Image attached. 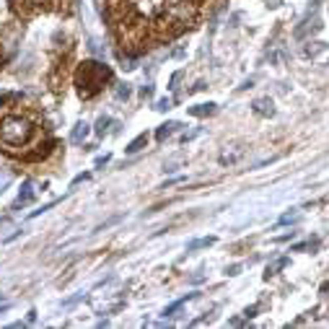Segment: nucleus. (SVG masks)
Instances as JSON below:
<instances>
[{
    "mask_svg": "<svg viewBox=\"0 0 329 329\" xmlns=\"http://www.w3.org/2000/svg\"><path fill=\"white\" fill-rule=\"evenodd\" d=\"M215 111H218V104H197L189 109V114L192 117H213Z\"/></svg>",
    "mask_w": 329,
    "mask_h": 329,
    "instance_id": "8",
    "label": "nucleus"
},
{
    "mask_svg": "<svg viewBox=\"0 0 329 329\" xmlns=\"http://www.w3.org/2000/svg\"><path fill=\"white\" fill-rule=\"evenodd\" d=\"M195 298H197V293H187L184 298H179V301H174L171 306H166V309H164V316H176V311L181 309V306H184L187 301H195Z\"/></svg>",
    "mask_w": 329,
    "mask_h": 329,
    "instance_id": "9",
    "label": "nucleus"
},
{
    "mask_svg": "<svg viewBox=\"0 0 329 329\" xmlns=\"http://www.w3.org/2000/svg\"><path fill=\"white\" fill-rule=\"evenodd\" d=\"M244 148H241V145H231V148H223L220 151V156H218V164L220 166H236V164H239L241 161V158H244Z\"/></svg>",
    "mask_w": 329,
    "mask_h": 329,
    "instance_id": "3",
    "label": "nucleus"
},
{
    "mask_svg": "<svg viewBox=\"0 0 329 329\" xmlns=\"http://www.w3.org/2000/svg\"><path fill=\"white\" fill-rule=\"evenodd\" d=\"M111 73L107 65H99V62H83L81 70H78V94H81L83 99H91L94 94H99L101 86H104V81H109Z\"/></svg>",
    "mask_w": 329,
    "mask_h": 329,
    "instance_id": "2",
    "label": "nucleus"
},
{
    "mask_svg": "<svg viewBox=\"0 0 329 329\" xmlns=\"http://www.w3.org/2000/svg\"><path fill=\"white\" fill-rule=\"evenodd\" d=\"M179 127H181L179 122H166V124H161V127L156 130V140H161V143H164L166 138H171V135H174Z\"/></svg>",
    "mask_w": 329,
    "mask_h": 329,
    "instance_id": "7",
    "label": "nucleus"
},
{
    "mask_svg": "<svg viewBox=\"0 0 329 329\" xmlns=\"http://www.w3.org/2000/svg\"><path fill=\"white\" fill-rule=\"evenodd\" d=\"M252 109H254V114H259V117H272V114H275V107H272V101L267 96L265 99H254Z\"/></svg>",
    "mask_w": 329,
    "mask_h": 329,
    "instance_id": "5",
    "label": "nucleus"
},
{
    "mask_svg": "<svg viewBox=\"0 0 329 329\" xmlns=\"http://www.w3.org/2000/svg\"><path fill=\"white\" fill-rule=\"evenodd\" d=\"M114 99H117V101L130 99V86H127V83H124V86H117V91H114Z\"/></svg>",
    "mask_w": 329,
    "mask_h": 329,
    "instance_id": "17",
    "label": "nucleus"
},
{
    "mask_svg": "<svg viewBox=\"0 0 329 329\" xmlns=\"http://www.w3.org/2000/svg\"><path fill=\"white\" fill-rule=\"evenodd\" d=\"M145 145H148V135H138V138H135L130 145H127V148H124V151H127V153H138V151H143L145 148Z\"/></svg>",
    "mask_w": 329,
    "mask_h": 329,
    "instance_id": "12",
    "label": "nucleus"
},
{
    "mask_svg": "<svg viewBox=\"0 0 329 329\" xmlns=\"http://www.w3.org/2000/svg\"><path fill=\"white\" fill-rule=\"evenodd\" d=\"M254 314H257V306H252V309H246V311H244V316H246V319H252Z\"/></svg>",
    "mask_w": 329,
    "mask_h": 329,
    "instance_id": "27",
    "label": "nucleus"
},
{
    "mask_svg": "<svg viewBox=\"0 0 329 329\" xmlns=\"http://www.w3.org/2000/svg\"><path fill=\"white\" fill-rule=\"evenodd\" d=\"M104 164H109V156H99L96 158V166H104Z\"/></svg>",
    "mask_w": 329,
    "mask_h": 329,
    "instance_id": "25",
    "label": "nucleus"
},
{
    "mask_svg": "<svg viewBox=\"0 0 329 329\" xmlns=\"http://www.w3.org/2000/svg\"><path fill=\"white\" fill-rule=\"evenodd\" d=\"M10 309V303H3V306H0V314H3V311H8Z\"/></svg>",
    "mask_w": 329,
    "mask_h": 329,
    "instance_id": "28",
    "label": "nucleus"
},
{
    "mask_svg": "<svg viewBox=\"0 0 329 329\" xmlns=\"http://www.w3.org/2000/svg\"><path fill=\"white\" fill-rule=\"evenodd\" d=\"M176 166H179V161H168V164H164V171L171 174V171H176Z\"/></svg>",
    "mask_w": 329,
    "mask_h": 329,
    "instance_id": "20",
    "label": "nucleus"
},
{
    "mask_svg": "<svg viewBox=\"0 0 329 329\" xmlns=\"http://www.w3.org/2000/svg\"><path fill=\"white\" fill-rule=\"evenodd\" d=\"M197 135H200V130H192V132H187V135H181V140H192V138H197Z\"/></svg>",
    "mask_w": 329,
    "mask_h": 329,
    "instance_id": "23",
    "label": "nucleus"
},
{
    "mask_svg": "<svg viewBox=\"0 0 329 329\" xmlns=\"http://www.w3.org/2000/svg\"><path fill=\"white\" fill-rule=\"evenodd\" d=\"M316 31H322V18H319V16L306 18V21H303V26L296 29V39H306L309 34H316Z\"/></svg>",
    "mask_w": 329,
    "mask_h": 329,
    "instance_id": "4",
    "label": "nucleus"
},
{
    "mask_svg": "<svg viewBox=\"0 0 329 329\" xmlns=\"http://www.w3.org/2000/svg\"><path fill=\"white\" fill-rule=\"evenodd\" d=\"M311 44H314V47H306V55H309V57H314V55H319V52L327 50L324 42H311Z\"/></svg>",
    "mask_w": 329,
    "mask_h": 329,
    "instance_id": "16",
    "label": "nucleus"
},
{
    "mask_svg": "<svg viewBox=\"0 0 329 329\" xmlns=\"http://www.w3.org/2000/svg\"><path fill=\"white\" fill-rule=\"evenodd\" d=\"M285 265H288V259H285V257H280V259H277V262H272V265L267 267V272H265V277H272V275H275V272H277V270H282V267H285Z\"/></svg>",
    "mask_w": 329,
    "mask_h": 329,
    "instance_id": "14",
    "label": "nucleus"
},
{
    "mask_svg": "<svg viewBox=\"0 0 329 329\" xmlns=\"http://www.w3.org/2000/svg\"><path fill=\"white\" fill-rule=\"evenodd\" d=\"M215 244V236H205V239H195L187 244V252H197V249H208Z\"/></svg>",
    "mask_w": 329,
    "mask_h": 329,
    "instance_id": "11",
    "label": "nucleus"
},
{
    "mask_svg": "<svg viewBox=\"0 0 329 329\" xmlns=\"http://www.w3.org/2000/svg\"><path fill=\"white\" fill-rule=\"evenodd\" d=\"M156 109H158V111L171 109V99H158V101H156Z\"/></svg>",
    "mask_w": 329,
    "mask_h": 329,
    "instance_id": "19",
    "label": "nucleus"
},
{
    "mask_svg": "<svg viewBox=\"0 0 329 329\" xmlns=\"http://www.w3.org/2000/svg\"><path fill=\"white\" fill-rule=\"evenodd\" d=\"M225 272H228V275H239V272H241V267H239V265H233V267H228Z\"/></svg>",
    "mask_w": 329,
    "mask_h": 329,
    "instance_id": "26",
    "label": "nucleus"
},
{
    "mask_svg": "<svg viewBox=\"0 0 329 329\" xmlns=\"http://www.w3.org/2000/svg\"><path fill=\"white\" fill-rule=\"evenodd\" d=\"M34 140V124L21 114L0 117V145L5 151H21Z\"/></svg>",
    "mask_w": 329,
    "mask_h": 329,
    "instance_id": "1",
    "label": "nucleus"
},
{
    "mask_svg": "<svg viewBox=\"0 0 329 329\" xmlns=\"http://www.w3.org/2000/svg\"><path fill=\"white\" fill-rule=\"evenodd\" d=\"M140 96H143V99L153 96V86H143V88H140Z\"/></svg>",
    "mask_w": 329,
    "mask_h": 329,
    "instance_id": "22",
    "label": "nucleus"
},
{
    "mask_svg": "<svg viewBox=\"0 0 329 329\" xmlns=\"http://www.w3.org/2000/svg\"><path fill=\"white\" fill-rule=\"evenodd\" d=\"M298 220H301V215L293 210V213H285V215H282V218H280V225H285V223H298Z\"/></svg>",
    "mask_w": 329,
    "mask_h": 329,
    "instance_id": "18",
    "label": "nucleus"
},
{
    "mask_svg": "<svg viewBox=\"0 0 329 329\" xmlns=\"http://www.w3.org/2000/svg\"><path fill=\"white\" fill-rule=\"evenodd\" d=\"M10 181H13V174H10L8 168H0V195L10 187Z\"/></svg>",
    "mask_w": 329,
    "mask_h": 329,
    "instance_id": "13",
    "label": "nucleus"
},
{
    "mask_svg": "<svg viewBox=\"0 0 329 329\" xmlns=\"http://www.w3.org/2000/svg\"><path fill=\"white\" fill-rule=\"evenodd\" d=\"M109 124H111L109 117H99V122H96V135H99V138H104V135H107Z\"/></svg>",
    "mask_w": 329,
    "mask_h": 329,
    "instance_id": "15",
    "label": "nucleus"
},
{
    "mask_svg": "<svg viewBox=\"0 0 329 329\" xmlns=\"http://www.w3.org/2000/svg\"><path fill=\"white\" fill-rule=\"evenodd\" d=\"M293 236H296V231H290V233H285V236H280V239H275L277 244H282V241H288V239H293Z\"/></svg>",
    "mask_w": 329,
    "mask_h": 329,
    "instance_id": "24",
    "label": "nucleus"
},
{
    "mask_svg": "<svg viewBox=\"0 0 329 329\" xmlns=\"http://www.w3.org/2000/svg\"><path fill=\"white\" fill-rule=\"evenodd\" d=\"M86 135H88V124L86 122H78L75 127H73V132H70V143H83Z\"/></svg>",
    "mask_w": 329,
    "mask_h": 329,
    "instance_id": "10",
    "label": "nucleus"
},
{
    "mask_svg": "<svg viewBox=\"0 0 329 329\" xmlns=\"http://www.w3.org/2000/svg\"><path fill=\"white\" fill-rule=\"evenodd\" d=\"M122 67H124V70H135L138 62H135V60H122Z\"/></svg>",
    "mask_w": 329,
    "mask_h": 329,
    "instance_id": "21",
    "label": "nucleus"
},
{
    "mask_svg": "<svg viewBox=\"0 0 329 329\" xmlns=\"http://www.w3.org/2000/svg\"><path fill=\"white\" fill-rule=\"evenodd\" d=\"M34 200V184L31 181H24V187H21V192H18V200H16V210L18 208H24V205H29V202Z\"/></svg>",
    "mask_w": 329,
    "mask_h": 329,
    "instance_id": "6",
    "label": "nucleus"
}]
</instances>
